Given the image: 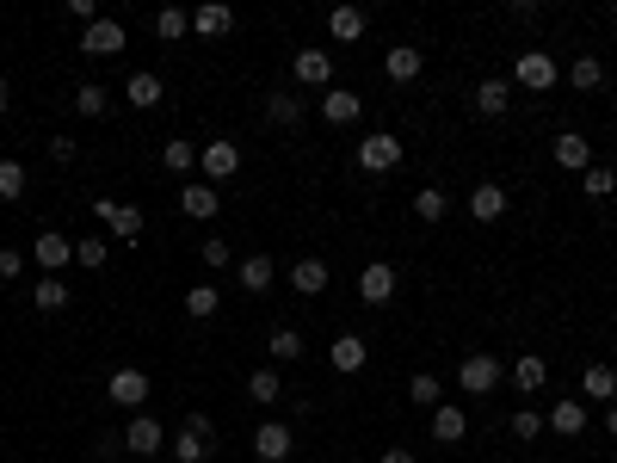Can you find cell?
<instances>
[{"label":"cell","mask_w":617,"mask_h":463,"mask_svg":"<svg viewBox=\"0 0 617 463\" xmlns=\"http://www.w3.org/2000/svg\"><path fill=\"white\" fill-rule=\"evenodd\" d=\"M124 99L136 105V112H155V105H161V75H155V68H136V75L124 81Z\"/></svg>","instance_id":"cell-22"},{"label":"cell","mask_w":617,"mask_h":463,"mask_svg":"<svg viewBox=\"0 0 617 463\" xmlns=\"http://www.w3.org/2000/svg\"><path fill=\"white\" fill-rule=\"evenodd\" d=\"M580 192H587V198H611L617 192V173L611 167H587V173H580Z\"/></svg>","instance_id":"cell-41"},{"label":"cell","mask_w":617,"mask_h":463,"mask_svg":"<svg viewBox=\"0 0 617 463\" xmlns=\"http://www.w3.org/2000/svg\"><path fill=\"white\" fill-rule=\"evenodd\" d=\"M383 463H414V451H408V445H389V451H383Z\"/></svg>","instance_id":"cell-50"},{"label":"cell","mask_w":617,"mask_h":463,"mask_svg":"<svg viewBox=\"0 0 617 463\" xmlns=\"http://www.w3.org/2000/svg\"><path fill=\"white\" fill-rule=\"evenodd\" d=\"M537 433H543V414H531V408H519V414H513V439L525 445V439H537Z\"/></svg>","instance_id":"cell-45"},{"label":"cell","mask_w":617,"mask_h":463,"mask_svg":"<svg viewBox=\"0 0 617 463\" xmlns=\"http://www.w3.org/2000/svg\"><path fill=\"white\" fill-rule=\"evenodd\" d=\"M420 68H426V56H420V50H414V44H395V50H389V56H383V75H389V81H395V87H408V81H414V75H420Z\"/></svg>","instance_id":"cell-23"},{"label":"cell","mask_w":617,"mask_h":463,"mask_svg":"<svg viewBox=\"0 0 617 463\" xmlns=\"http://www.w3.org/2000/svg\"><path fill=\"white\" fill-rule=\"evenodd\" d=\"M506 105H513V87H506L500 75H488V81L476 87V112H482V118H506Z\"/></svg>","instance_id":"cell-26"},{"label":"cell","mask_w":617,"mask_h":463,"mask_svg":"<svg viewBox=\"0 0 617 463\" xmlns=\"http://www.w3.org/2000/svg\"><path fill=\"white\" fill-rule=\"evenodd\" d=\"M235 278H241V291L266 297V291H272V278H278V266H272L266 254H247V260H235Z\"/></svg>","instance_id":"cell-18"},{"label":"cell","mask_w":617,"mask_h":463,"mask_svg":"<svg viewBox=\"0 0 617 463\" xmlns=\"http://www.w3.org/2000/svg\"><path fill=\"white\" fill-rule=\"evenodd\" d=\"M469 217H476V223H500V217H506V186L482 180L476 192H469Z\"/></svg>","instance_id":"cell-21"},{"label":"cell","mask_w":617,"mask_h":463,"mask_svg":"<svg viewBox=\"0 0 617 463\" xmlns=\"http://www.w3.org/2000/svg\"><path fill=\"white\" fill-rule=\"evenodd\" d=\"M358 112H365V99H358L352 87H328V93H321V118H328V124H358Z\"/></svg>","instance_id":"cell-15"},{"label":"cell","mask_w":617,"mask_h":463,"mask_svg":"<svg viewBox=\"0 0 617 463\" xmlns=\"http://www.w3.org/2000/svg\"><path fill=\"white\" fill-rule=\"evenodd\" d=\"M179 210H186L192 223H216V210H223V198H216L210 180H192L186 192H179Z\"/></svg>","instance_id":"cell-12"},{"label":"cell","mask_w":617,"mask_h":463,"mask_svg":"<svg viewBox=\"0 0 617 463\" xmlns=\"http://www.w3.org/2000/svg\"><path fill=\"white\" fill-rule=\"evenodd\" d=\"M543 377H550V365H543L537 352H525V359L513 365V389H525V396H537V389H543Z\"/></svg>","instance_id":"cell-32"},{"label":"cell","mask_w":617,"mask_h":463,"mask_svg":"<svg viewBox=\"0 0 617 463\" xmlns=\"http://www.w3.org/2000/svg\"><path fill=\"white\" fill-rule=\"evenodd\" d=\"M469 433V414L457 408V402H439V408H432V439H439V445H457Z\"/></svg>","instance_id":"cell-24"},{"label":"cell","mask_w":617,"mask_h":463,"mask_svg":"<svg viewBox=\"0 0 617 463\" xmlns=\"http://www.w3.org/2000/svg\"><path fill=\"white\" fill-rule=\"evenodd\" d=\"M290 291H297V297H321V291H328V260H297V266H290Z\"/></svg>","instance_id":"cell-25"},{"label":"cell","mask_w":617,"mask_h":463,"mask_svg":"<svg viewBox=\"0 0 617 463\" xmlns=\"http://www.w3.org/2000/svg\"><path fill=\"white\" fill-rule=\"evenodd\" d=\"M173 457H179V463H204V457H210V439H198V433H186V426H179Z\"/></svg>","instance_id":"cell-42"},{"label":"cell","mask_w":617,"mask_h":463,"mask_svg":"<svg viewBox=\"0 0 617 463\" xmlns=\"http://www.w3.org/2000/svg\"><path fill=\"white\" fill-rule=\"evenodd\" d=\"M50 161H75V136H56L50 142Z\"/></svg>","instance_id":"cell-48"},{"label":"cell","mask_w":617,"mask_h":463,"mask_svg":"<svg viewBox=\"0 0 617 463\" xmlns=\"http://www.w3.org/2000/svg\"><path fill=\"white\" fill-rule=\"evenodd\" d=\"M395 284H402V278H395V266H389V260L365 266V272H358V303H371V309H383V303L395 297Z\"/></svg>","instance_id":"cell-8"},{"label":"cell","mask_w":617,"mask_h":463,"mask_svg":"<svg viewBox=\"0 0 617 463\" xmlns=\"http://www.w3.org/2000/svg\"><path fill=\"white\" fill-rule=\"evenodd\" d=\"M365 359H371V346L358 340V334H340V340L328 346V365H334L340 377H352V371H365Z\"/></svg>","instance_id":"cell-19"},{"label":"cell","mask_w":617,"mask_h":463,"mask_svg":"<svg viewBox=\"0 0 617 463\" xmlns=\"http://www.w3.org/2000/svg\"><path fill=\"white\" fill-rule=\"evenodd\" d=\"M31 260H38V266H44L50 278H62V266L75 260V241H68L62 229H44L38 241H31Z\"/></svg>","instance_id":"cell-7"},{"label":"cell","mask_w":617,"mask_h":463,"mask_svg":"<svg viewBox=\"0 0 617 463\" xmlns=\"http://www.w3.org/2000/svg\"><path fill=\"white\" fill-rule=\"evenodd\" d=\"M124 25L118 19H93L87 31H81V56H93V62H105V56H124Z\"/></svg>","instance_id":"cell-3"},{"label":"cell","mask_w":617,"mask_h":463,"mask_svg":"<svg viewBox=\"0 0 617 463\" xmlns=\"http://www.w3.org/2000/svg\"><path fill=\"white\" fill-rule=\"evenodd\" d=\"M445 210H451V198H445L439 186H420V192H414V217H420V223H445Z\"/></svg>","instance_id":"cell-33"},{"label":"cell","mask_w":617,"mask_h":463,"mask_svg":"<svg viewBox=\"0 0 617 463\" xmlns=\"http://www.w3.org/2000/svg\"><path fill=\"white\" fill-rule=\"evenodd\" d=\"M290 445H297V433H290L284 420H260V433H253V457L260 463H284Z\"/></svg>","instance_id":"cell-9"},{"label":"cell","mask_w":617,"mask_h":463,"mask_svg":"<svg viewBox=\"0 0 617 463\" xmlns=\"http://www.w3.org/2000/svg\"><path fill=\"white\" fill-rule=\"evenodd\" d=\"M75 112H81V118H105V112H112V93H105L99 81H81V87H75Z\"/></svg>","instance_id":"cell-31"},{"label":"cell","mask_w":617,"mask_h":463,"mask_svg":"<svg viewBox=\"0 0 617 463\" xmlns=\"http://www.w3.org/2000/svg\"><path fill=\"white\" fill-rule=\"evenodd\" d=\"M198 173L210 186L235 180V173H241V149H235V142H204V149H198Z\"/></svg>","instance_id":"cell-4"},{"label":"cell","mask_w":617,"mask_h":463,"mask_svg":"<svg viewBox=\"0 0 617 463\" xmlns=\"http://www.w3.org/2000/svg\"><path fill=\"white\" fill-rule=\"evenodd\" d=\"M7 99H13V93H7V81H0V118H7Z\"/></svg>","instance_id":"cell-52"},{"label":"cell","mask_w":617,"mask_h":463,"mask_svg":"<svg viewBox=\"0 0 617 463\" xmlns=\"http://www.w3.org/2000/svg\"><path fill=\"white\" fill-rule=\"evenodd\" d=\"M513 81L531 87V93H550V87H556V62L543 56V50H525V56L513 62Z\"/></svg>","instance_id":"cell-11"},{"label":"cell","mask_w":617,"mask_h":463,"mask_svg":"<svg viewBox=\"0 0 617 463\" xmlns=\"http://www.w3.org/2000/svg\"><path fill=\"white\" fill-rule=\"evenodd\" d=\"M605 433H611V439H617V402H611V408H605Z\"/></svg>","instance_id":"cell-51"},{"label":"cell","mask_w":617,"mask_h":463,"mask_svg":"<svg viewBox=\"0 0 617 463\" xmlns=\"http://www.w3.org/2000/svg\"><path fill=\"white\" fill-rule=\"evenodd\" d=\"M500 383H506V365L494 359V352H469V359L457 365V389H463V396H494Z\"/></svg>","instance_id":"cell-1"},{"label":"cell","mask_w":617,"mask_h":463,"mask_svg":"<svg viewBox=\"0 0 617 463\" xmlns=\"http://www.w3.org/2000/svg\"><path fill=\"white\" fill-rule=\"evenodd\" d=\"M543 426H550V433H562V439H580V433H587V402H580V396H562Z\"/></svg>","instance_id":"cell-13"},{"label":"cell","mask_w":617,"mask_h":463,"mask_svg":"<svg viewBox=\"0 0 617 463\" xmlns=\"http://www.w3.org/2000/svg\"><path fill=\"white\" fill-rule=\"evenodd\" d=\"M290 75H297V87H321V93H328L334 87V56L328 50H297V56H290Z\"/></svg>","instance_id":"cell-6"},{"label":"cell","mask_w":617,"mask_h":463,"mask_svg":"<svg viewBox=\"0 0 617 463\" xmlns=\"http://www.w3.org/2000/svg\"><path fill=\"white\" fill-rule=\"evenodd\" d=\"M93 217H99L105 229H112L118 241H136V235H142V223H149L136 204H118V198H99V204H93Z\"/></svg>","instance_id":"cell-5"},{"label":"cell","mask_w":617,"mask_h":463,"mask_svg":"<svg viewBox=\"0 0 617 463\" xmlns=\"http://www.w3.org/2000/svg\"><path fill=\"white\" fill-rule=\"evenodd\" d=\"M556 167H568V173H587V167H593V142L580 136V130H562V136H556Z\"/></svg>","instance_id":"cell-17"},{"label":"cell","mask_w":617,"mask_h":463,"mask_svg":"<svg viewBox=\"0 0 617 463\" xmlns=\"http://www.w3.org/2000/svg\"><path fill=\"white\" fill-rule=\"evenodd\" d=\"M167 439H161V420H149V414H136L130 426H124V451H136V457H155Z\"/></svg>","instance_id":"cell-16"},{"label":"cell","mask_w":617,"mask_h":463,"mask_svg":"<svg viewBox=\"0 0 617 463\" xmlns=\"http://www.w3.org/2000/svg\"><path fill=\"white\" fill-rule=\"evenodd\" d=\"M266 352H272V359H278V365H290V359H303V352H309V340H303L297 328H272V340H266Z\"/></svg>","instance_id":"cell-29"},{"label":"cell","mask_w":617,"mask_h":463,"mask_svg":"<svg viewBox=\"0 0 617 463\" xmlns=\"http://www.w3.org/2000/svg\"><path fill=\"white\" fill-rule=\"evenodd\" d=\"M216 309H223V291H216V284H192V291H186V315H192V322H210Z\"/></svg>","instance_id":"cell-30"},{"label":"cell","mask_w":617,"mask_h":463,"mask_svg":"<svg viewBox=\"0 0 617 463\" xmlns=\"http://www.w3.org/2000/svg\"><path fill=\"white\" fill-rule=\"evenodd\" d=\"M408 402H414V408H439V402H445V383L432 377V371H420V377L408 383Z\"/></svg>","instance_id":"cell-37"},{"label":"cell","mask_w":617,"mask_h":463,"mask_svg":"<svg viewBox=\"0 0 617 463\" xmlns=\"http://www.w3.org/2000/svg\"><path fill=\"white\" fill-rule=\"evenodd\" d=\"M68 13H75L81 25H93V19H99V7H93V0H68Z\"/></svg>","instance_id":"cell-49"},{"label":"cell","mask_w":617,"mask_h":463,"mask_svg":"<svg viewBox=\"0 0 617 463\" xmlns=\"http://www.w3.org/2000/svg\"><path fill=\"white\" fill-rule=\"evenodd\" d=\"M580 396H593V402L611 408V396H617V371H611V365H587V371H580Z\"/></svg>","instance_id":"cell-27"},{"label":"cell","mask_w":617,"mask_h":463,"mask_svg":"<svg viewBox=\"0 0 617 463\" xmlns=\"http://www.w3.org/2000/svg\"><path fill=\"white\" fill-rule=\"evenodd\" d=\"M389 167H402V136L371 130L365 142H358V173H389Z\"/></svg>","instance_id":"cell-2"},{"label":"cell","mask_w":617,"mask_h":463,"mask_svg":"<svg viewBox=\"0 0 617 463\" xmlns=\"http://www.w3.org/2000/svg\"><path fill=\"white\" fill-rule=\"evenodd\" d=\"M328 31H334V44H358L371 31V13L365 7H334L328 13Z\"/></svg>","instance_id":"cell-20"},{"label":"cell","mask_w":617,"mask_h":463,"mask_svg":"<svg viewBox=\"0 0 617 463\" xmlns=\"http://www.w3.org/2000/svg\"><path fill=\"white\" fill-rule=\"evenodd\" d=\"M161 167H167V173H192V167H198V149H192V142H167Z\"/></svg>","instance_id":"cell-40"},{"label":"cell","mask_w":617,"mask_h":463,"mask_svg":"<svg viewBox=\"0 0 617 463\" xmlns=\"http://www.w3.org/2000/svg\"><path fill=\"white\" fill-rule=\"evenodd\" d=\"M0 278H7V284L25 278V254H19V247H0Z\"/></svg>","instance_id":"cell-46"},{"label":"cell","mask_w":617,"mask_h":463,"mask_svg":"<svg viewBox=\"0 0 617 463\" xmlns=\"http://www.w3.org/2000/svg\"><path fill=\"white\" fill-rule=\"evenodd\" d=\"M75 260H81V266H93V272H99V266H105V260H112V247H105V241H99V235H87V241H75Z\"/></svg>","instance_id":"cell-44"},{"label":"cell","mask_w":617,"mask_h":463,"mask_svg":"<svg viewBox=\"0 0 617 463\" xmlns=\"http://www.w3.org/2000/svg\"><path fill=\"white\" fill-rule=\"evenodd\" d=\"M179 426H186V433H198V439H216V426H210V414H198V408H192L186 420H179Z\"/></svg>","instance_id":"cell-47"},{"label":"cell","mask_w":617,"mask_h":463,"mask_svg":"<svg viewBox=\"0 0 617 463\" xmlns=\"http://www.w3.org/2000/svg\"><path fill=\"white\" fill-rule=\"evenodd\" d=\"M266 118L290 130V124H297V118H303V99H297V93H284V87H278V93L266 99Z\"/></svg>","instance_id":"cell-36"},{"label":"cell","mask_w":617,"mask_h":463,"mask_svg":"<svg viewBox=\"0 0 617 463\" xmlns=\"http://www.w3.org/2000/svg\"><path fill=\"white\" fill-rule=\"evenodd\" d=\"M247 396H253V402H260V408H266V402H278V396H284V377H278L272 365H260V371H253V377H247Z\"/></svg>","instance_id":"cell-34"},{"label":"cell","mask_w":617,"mask_h":463,"mask_svg":"<svg viewBox=\"0 0 617 463\" xmlns=\"http://www.w3.org/2000/svg\"><path fill=\"white\" fill-rule=\"evenodd\" d=\"M192 31V13H179V7H161L155 13V38H167V44H179Z\"/></svg>","instance_id":"cell-38"},{"label":"cell","mask_w":617,"mask_h":463,"mask_svg":"<svg viewBox=\"0 0 617 463\" xmlns=\"http://www.w3.org/2000/svg\"><path fill=\"white\" fill-rule=\"evenodd\" d=\"M25 180H31V173H25V161H0V198H25Z\"/></svg>","instance_id":"cell-39"},{"label":"cell","mask_w":617,"mask_h":463,"mask_svg":"<svg viewBox=\"0 0 617 463\" xmlns=\"http://www.w3.org/2000/svg\"><path fill=\"white\" fill-rule=\"evenodd\" d=\"M31 303H38L44 315H62L75 297H68V284H62V278H50V272H44V278H38V291H31Z\"/></svg>","instance_id":"cell-28"},{"label":"cell","mask_w":617,"mask_h":463,"mask_svg":"<svg viewBox=\"0 0 617 463\" xmlns=\"http://www.w3.org/2000/svg\"><path fill=\"white\" fill-rule=\"evenodd\" d=\"M568 81H574L580 93H599V87H605V62H599V56H580V62L568 68Z\"/></svg>","instance_id":"cell-35"},{"label":"cell","mask_w":617,"mask_h":463,"mask_svg":"<svg viewBox=\"0 0 617 463\" xmlns=\"http://www.w3.org/2000/svg\"><path fill=\"white\" fill-rule=\"evenodd\" d=\"M198 260H204V266L216 272V266H229V260H235V247H229L223 235H210V241H198Z\"/></svg>","instance_id":"cell-43"},{"label":"cell","mask_w":617,"mask_h":463,"mask_svg":"<svg viewBox=\"0 0 617 463\" xmlns=\"http://www.w3.org/2000/svg\"><path fill=\"white\" fill-rule=\"evenodd\" d=\"M192 31H198V38H229V31H235V7H223V0H204V7L192 13Z\"/></svg>","instance_id":"cell-14"},{"label":"cell","mask_w":617,"mask_h":463,"mask_svg":"<svg viewBox=\"0 0 617 463\" xmlns=\"http://www.w3.org/2000/svg\"><path fill=\"white\" fill-rule=\"evenodd\" d=\"M105 396H112L118 408H142V402H149V371H136V365L112 371V383H105Z\"/></svg>","instance_id":"cell-10"}]
</instances>
